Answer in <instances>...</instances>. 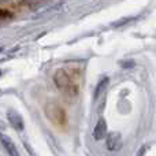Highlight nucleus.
<instances>
[{"label":"nucleus","mask_w":156,"mask_h":156,"mask_svg":"<svg viewBox=\"0 0 156 156\" xmlns=\"http://www.w3.org/2000/svg\"><path fill=\"white\" fill-rule=\"evenodd\" d=\"M54 80H55V83H56L58 88L62 92H65L66 94H69V96H76L78 93L77 82L73 80V77L67 73V70H63V69L58 70L56 73H55Z\"/></svg>","instance_id":"obj_1"},{"label":"nucleus","mask_w":156,"mask_h":156,"mask_svg":"<svg viewBox=\"0 0 156 156\" xmlns=\"http://www.w3.org/2000/svg\"><path fill=\"white\" fill-rule=\"evenodd\" d=\"M45 116L48 118V121L51 122L52 125L58 127H65L67 125V116H66V111L60 107L58 103H47L45 104Z\"/></svg>","instance_id":"obj_2"},{"label":"nucleus","mask_w":156,"mask_h":156,"mask_svg":"<svg viewBox=\"0 0 156 156\" xmlns=\"http://www.w3.org/2000/svg\"><path fill=\"white\" fill-rule=\"evenodd\" d=\"M105 145H107L108 151H118L122 147V136L121 133L118 132H111L107 134V138H105Z\"/></svg>","instance_id":"obj_3"},{"label":"nucleus","mask_w":156,"mask_h":156,"mask_svg":"<svg viewBox=\"0 0 156 156\" xmlns=\"http://www.w3.org/2000/svg\"><path fill=\"white\" fill-rule=\"evenodd\" d=\"M104 137H107V123L104 119H100L93 129V138L96 141H100Z\"/></svg>","instance_id":"obj_4"},{"label":"nucleus","mask_w":156,"mask_h":156,"mask_svg":"<svg viewBox=\"0 0 156 156\" xmlns=\"http://www.w3.org/2000/svg\"><path fill=\"white\" fill-rule=\"evenodd\" d=\"M2 145L5 149V152L8 154V156H19L18 149L14 145V143L7 137V136H2Z\"/></svg>","instance_id":"obj_5"},{"label":"nucleus","mask_w":156,"mask_h":156,"mask_svg":"<svg viewBox=\"0 0 156 156\" xmlns=\"http://www.w3.org/2000/svg\"><path fill=\"white\" fill-rule=\"evenodd\" d=\"M8 121H10L11 126L14 127L15 130H23V119L21 118V115H18L14 111H10L8 112Z\"/></svg>","instance_id":"obj_6"},{"label":"nucleus","mask_w":156,"mask_h":156,"mask_svg":"<svg viewBox=\"0 0 156 156\" xmlns=\"http://www.w3.org/2000/svg\"><path fill=\"white\" fill-rule=\"evenodd\" d=\"M108 82H110V80H108V78H103V80L100 81L99 83H97V86H96V92H94V97H99L100 94H101L105 90V88L108 86Z\"/></svg>","instance_id":"obj_7"},{"label":"nucleus","mask_w":156,"mask_h":156,"mask_svg":"<svg viewBox=\"0 0 156 156\" xmlns=\"http://www.w3.org/2000/svg\"><path fill=\"white\" fill-rule=\"evenodd\" d=\"M23 3L26 7H29V8H38L40 5H43V4H45L47 3V0H23Z\"/></svg>","instance_id":"obj_8"},{"label":"nucleus","mask_w":156,"mask_h":156,"mask_svg":"<svg viewBox=\"0 0 156 156\" xmlns=\"http://www.w3.org/2000/svg\"><path fill=\"white\" fill-rule=\"evenodd\" d=\"M145 152H147V148L145 147H143V148L138 151V154H137V156H145Z\"/></svg>","instance_id":"obj_9"}]
</instances>
